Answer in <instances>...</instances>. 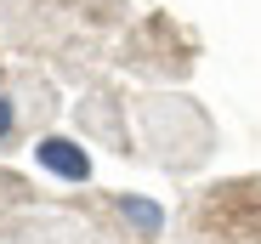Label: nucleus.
I'll return each mask as SVG.
<instances>
[{
  "mask_svg": "<svg viewBox=\"0 0 261 244\" xmlns=\"http://www.w3.org/2000/svg\"><path fill=\"white\" fill-rule=\"evenodd\" d=\"M12 119H17V108H12V97H0V142L12 137Z\"/></svg>",
  "mask_w": 261,
  "mask_h": 244,
  "instance_id": "3",
  "label": "nucleus"
},
{
  "mask_svg": "<svg viewBox=\"0 0 261 244\" xmlns=\"http://www.w3.org/2000/svg\"><path fill=\"white\" fill-rule=\"evenodd\" d=\"M119 210L137 222V233H142V238H153V233L165 227V210H159V205H148V199H119Z\"/></svg>",
  "mask_w": 261,
  "mask_h": 244,
  "instance_id": "2",
  "label": "nucleus"
},
{
  "mask_svg": "<svg viewBox=\"0 0 261 244\" xmlns=\"http://www.w3.org/2000/svg\"><path fill=\"white\" fill-rule=\"evenodd\" d=\"M34 165L51 171L57 182H85L91 176V153H85L80 142H68V137H40L34 142Z\"/></svg>",
  "mask_w": 261,
  "mask_h": 244,
  "instance_id": "1",
  "label": "nucleus"
}]
</instances>
